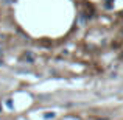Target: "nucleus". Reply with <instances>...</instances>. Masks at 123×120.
Wrapping results in <instances>:
<instances>
[{
	"label": "nucleus",
	"mask_w": 123,
	"mask_h": 120,
	"mask_svg": "<svg viewBox=\"0 0 123 120\" xmlns=\"http://www.w3.org/2000/svg\"><path fill=\"white\" fill-rule=\"evenodd\" d=\"M3 61V48H2V45H0V63Z\"/></svg>",
	"instance_id": "2"
},
{
	"label": "nucleus",
	"mask_w": 123,
	"mask_h": 120,
	"mask_svg": "<svg viewBox=\"0 0 123 120\" xmlns=\"http://www.w3.org/2000/svg\"><path fill=\"white\" fill-rule=\"evenodd\" d=\"M53 117H55V112H47L44 115V119H53Z\"/></svg>",
	"instance_id": "1"
}]
</instances>
